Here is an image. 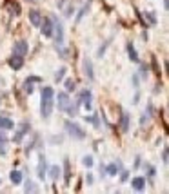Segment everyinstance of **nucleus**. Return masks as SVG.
<instances>
[{
	"label": "nucleus",
	"mask_w": 169,
	"mask_h": 194,
	"mask_svg": "<svg viewBox=\"0 0 169 194\" xmlns=\"http://www.w3.org/2000/svg\"><path fill=\"white\" fill-rule=\"evenodd\" d=\"M53 102H55V89L53 87H44L42 89V100H40V114L42 118H49L53 113Z\"/></svg>",
	"instance_id": "1"
},
{
	"label": "nucleus",
	"mask_w": 169,
	"mask_h": 194,
	"mask_svg": "<svg viewBox=\"0 0 169 194\" xmlns=\"http://www.w3.org/2000/svg\"><path fill=\"white\" fill-rule=\"evenodd\" d=\"M65 129H67V132L73 136V138H76V140H82V138H85V132L76 123H73V122H65Z\"/></svg>",
	"instance_id": "2"
},
{
	"label": "nucleus",
	"mask_w": 169,
	"mask_h": 194,
	"mask_svg": "<svg viewBox=\"0 0 169 194\" xmlns=\"http://www.w3.org/2000/svg\"><path fill=\"white\" fill-rule=\"evenodd\" d=\"M51 20H53V29L56 33V45H62L64 44V25L62 22L58 20L56 16H51Z\"/></svg>",
	"instance_id": "3"
},
{
	"label": "nucleus",
	"mask_w": 169,
	"mask_h": 194,
	"mask_svg": "<svg viewBox=\"0 0 169 194\" xmlns=\"http://www.w3.org/2000/svg\"><path fill=\"white\" fill-rule=\"evenodd\" d=\"M27 42L26 40H18L15 42V47H13V54H18V56H26L27 54Z\"/></svg>",
	"instance_id": "4"
},
{
	"label": "nucleus",
	"mask_w": 169,
	"mask_h": 194,
	"mask_svg": "<svg viewBox=\"0 0 169 194\" xmlns=\"http://www.w3.org/2000/svg\"><path fill=\"white\" fill-rule=\"evenodd\" d=\"M40 27H42L44 36H53V20L51 18H42Z\"/></svg>",
	"instance_id": "5"
},
{
	"label": "nucleus",
	"mask_w": 169,
	"mask_h": 194,
	"mask_svg": "<svg viewBox=\"0 0 169 194\" xmlns=\"http://www.w3.org/2000/svg\"><path fill=\"white\" fill-rule=\"evenodd\" d=\"M26 132H29V123H22L20 129L15 132V136H13V141H15V143H20L22 138L26 136Z\"/></svg>",
	"instance_id": "6"
},
{
	"label": "nucleus",
	"mask_w": 169,
	"mask_h": 194,
	"mask_svg": "<svg viewBox=\"0 0 169 194\" xmlns=\"http://www.w3.org/2000/svg\"><path fill=\"white\" fill-rule=\"evenodd\" d=\"M78 104H84L85 109H91V91H89V89H84V91L80 93Z\"/></svg>",
	"instance_id": "7"
},
{
	"label": "nucleus",
	"mask_w": 169,
	"mask_h": 194,
	"mask_svg": "<svg viewBox=\"0 0 169 194\" xmlns=\"http://www.w3.org/2000/svg\"><path fill=\"white\" fill-rule=\"evenodd\" d=\"M22 65H24V56H18V54H13L9 58V67L11 69H20Z\"/></svg>",
	"instance_id": "8"
},
{
	"label": "nucleus",
	"mask_w": 169,
	"mask_h": 194,
	"mask_svg": "<svg viewBox=\"0 0 169 194\" xmlns=\"http://www.w3.org/2000/svg\"><path fill=\"white\" fill-rule=\"evenodd\" d=\"M56 102H58V109L60 111H65L67 105H69V98H67V93H58L56 96Z\"/></svg>",
	"instance_id": "9"
},
{
	"label": "nucleus",
	"mask_w": 169,
	"mask_h": 194,
	"mask_svg": "<svg viewBox=\"0 0 169 194\" xmlns=\"http://www.w3.org/2000/svg\"><path fill=\"white\" fill-rule=\"evenodd\" d=\"M29 22H31L35 27H40V22H42V15H40V11H36V9L29 11Z\"/></svg>",
	"instance_id": "10"
},
{
	"label": "nucleus",
	"mask_w": 169,
	"mask_h": 194,
	"mask_svg": "<svg viewBox=\"0 0 169 194\" xmlns=\"http://www.w3.org/2000/svg\"><path fill=\"white\" fill-rule=\"evenodd\" d=\"M84 73H85V76H87L89 80L95 78V75H93V64H91L89 58H84Z\"/></svg>",
	"instance_id": "11"
},
{
	"label": "nucleus",
	"mask_w": 169,
	"mask_h": 194,
	"mask_svg": "<svg viewBox=\"0 0 169 194\" xmlns=\"http://www.w3.org/2000/svg\"><path fill=\"white\" fill-rule=\"evenodd\" d=\"M131 185H133L135 191H142V189L146 187V178H135V180L131 182Z\"/></svg>",
	"instance_id": "12"
},
{
	"label": "nucleus",
	"mask_w": 169,
	"mask_h": 194,
	"mask_svg": "<svg viewBox=\"0 0 169 194\" xmlns=\"http://www.w3.org/2000/svg\"><path fill=\"white\" fill-rule=\"evenodd\" d=\"M44 176H46V160H44V156H40V160H38V178L44 180Z\"/></svg>",
	"instance_id": "13"
},
{
	"label": "nucleus",
	"mask_w": 169,
	"mask_h": 194,
	"mask_svg": "<svg viewBox=\"0 0 169 194\" xmlns=\"http://www.w3.org/2000/svg\"><path fill=\"white\" fill-rule=\"evenodd\" d=\"M0 127L2 129H13L15 125H13V120L6 118V116H0Z\"/></svg>",
	"instance_id": "14"
},
{
	"label": "nucleus",
	"mask_w": 169,
	"mask_h": 194,
	"mask_svg": "<svg viewBox=\"0 0 169 194\" xmlns=\"http://www.w3.org/2000/svg\"><path fill=\"white\" fill-rule=\"evenodd\" d=\"M9 178H11V182H13L15 185H18L22 182V173H20V171H11Z\"/></svg>",
	"instance_id": "15"
},
{
	"label": "nucleus",
	"mask_w": 169,
	"mask_h": 194,
	"mask_svg": "<svg viewBox=\"0 0 169 194\" xmlns=\"http://www.w3.org/2000/svg\"><path fill=\"white\" fill-rule=\"evenodd\" d=\"M49 176H51V180L56 182V180L60 178V167H58V165H53V167L49 169Z\"/></svg>",
	"instance_id": "16"
},
{
	"label": "nucleus",
	"mask_w": 169,
	"mask_h": 194,
	"mask_svg": "<svg viewBox=\"0 0 169 194\" xmlns=\"http://www.w3.org/2000/svg\"><path fill=\"white\" fill-rule=\"evenodd\" d=\"M127 53H129V58H131L133 62H138V54H137V51H135V47H133L131 42L127 44Z\"/></svg>",
	"instance_id": "17"
},
{
	"label": "nucleus",
	"mask_w": 169,
	"mask_h": 194,
	"mask_svg": "<svg viewBox=\"0 0 169 194\" xmlns=\"http://www.w3.org/2000/svg\"><path fill=\"white\" fill-rule=\"evenodd\" d=\"M6 151H7V138L0 132V154H6Z\"/></svg>",
	"instance_id": "18"
},
{
	"label": "nucleus",
	"mask_w": 169,
	"mask_h": 194,
	"mask_svg": "<svg viewBox=\"0 0 169 194\" xmlns=\"http://www.w3.org/2000/svg\"><path fill=\"white\" fill-rule=\"evenodd\" d=\"M122 131H124V132L129 131V114H127V113L122 114Z\"/></svg>",
	"instance_id": "19"
},
{
	"label": "nucleus",
	"mask_w": 169,
	"mask_h": 194,
	"mask_svg": "<svg viewBox=\"0 0 169 194\" xmlns=\"http://www.w3.org/2000/svg\"><path fill=\"white\" fill-rule=\"evenodd\" d=\"M89 6H91V2H87V4H84V7L80 9V13H78V15H76V24H78L80 20H82V16H84L85 13L89 11Z\"/></svg>",
	"instance_id": "20"
},
{
	"label": "nucleus",
	"mask_w": 169,
	"mask_h": 194,
	"mask_svg": "<svg viewBox=\"0 0 169 194\" xmlns=\"http://www.w3.org/2000/svg\"><path fill=\"white\" fill-rule=\"evenodd\" d=\"M9 13L13 15V16H18V15H20V6H18L17 2H13V4L9 6Z\"/></svg>",
	"instance_id": "21"
},
{
	"label": "nucleus",
	"mask_w": 169,
	"mask_h": 194,
	"mask_svg": "<svg viewBox=\"0 0 169 194\" xmlns=\"http://www.w3.org/2000/svg\"><path fill=\"white\" fill-rule=\"evenodd\" d=\"M107 174H111V176H116V173H118V165L116 163H111V165H107Z\"/></svg>",
	"instance_id": "22"
},
{
	"label": "nucleus",
	"mask_w": 169,
	"mask_h": 194,
	"mask_svg": "<svg viewBox=\"0 0 169 194\" xmlns=\"http://www.w3.org/2000/svg\"><path fill=\"white\" fill-rule=\"evenodd\" d=\"M65 111H67V114H69V116H75V114H76V111H78V104H75V105H71V104H69Z\"/></svg>",
	"instance_id": "23"
},
{
	"label": "nucleus",
	"mask_w": 169,
	"mask_h": 194,
	"mask_svg": "<svg viewBox=\"0 0 169 194\" xmlns=\"http://www.w3.org/2000/svg\"><path fill=\"white\" fill-rule=\"evenodd\" d=\"M64 75H65V67H62V69H58V73L55 75V80H56V82H60V80L64 78Z\"/></svg>",
	"instance_id": "24"
},
{
	"label": "nucleus",
	"mask_w": 169,
	"mask_h": 194,
	"mask_svg": "<svg viewBox=\"0 0 169 194\" xmlns=\"http://www.w3.org/2000/svg\"><path fill=\"white\" fill-rule=\"evenodd\" d=\"M65 89H67V91H75V82L71 80V78L65 80Z\"/></svg>",
	"instance_id": "25"
},
{
	"label": "nucleus",
	"mask_w": 169,
	"mask_h": 194,
	"mask_svg": "<svg viewBox=\"0 0 169 194\" xmlns=\"http://www.w3.org/2000/svg\"><path fill=\"white\" fill-rule=\"evenodd\" d=\"M64 165H65V183H69V160H65Z\"/></svg>",
	"instance_id": "26"
},
{
	"label": "nucleus",
	"mask_w": 169,
	"mask_h": 194,
	"mask_svg": "<svg viewBox=\"0 0 169 194\" xmlns=\"http://www.w3.org/2000/svg\"><path fill=\"white\" fill-rule=\"evenodd\" d=\"M109 42H111V40H106V44H104V45H102V47L98 49V56H100V58L104 56V51H106V47H107V45H109Z\"/></svg>",
	"instance_id": "27"
},
{
	"label": "nucleus",
	"mask_w": 169,
	"mask_h": 194,
	"mask_svg": "<svg viewBox=\"0 0 169 194\" xmlns=\"http://www.w3.org/2000/svg\"><path fill=\"white\" fill-rule=\"evenodd\" d=\"M84 165H87V167H93V158H91V156H85V158H84Z\"/></svg>",
	"instance_id": "28"
},
{
	"label": "nucleus",
	"mask_w": 169,
	"mask_h": 194,
	"mask_svg": "<svg viewBox=\"0 0 169 194\" xmlns=\"http://www.w3.org/2000/svg\"><path fill=\"white\" fill-rule=\"evenodd\" d=\"M33 182H27V183H26V191H27V192H33V191H35V187H33Z\"/></svg>",
	"instance_id": "29"
},
{
	"label": "nucleus",
	"mask_w": 169,
	"mask_h": 194,
	"mask_svg": "<svg viewBox=\"0 0 169 194\" xmlns=\"http://www.w3.org/2000/svg\"><path fill=\"white\" fill-rule=\"evenodd\" d=\"M147 174H149V176H155V167L147 165Z\"/></svg>",
	"instance_id": "30"
},
{
	"label": "nucleus",
	"mask_w": 169,
	"mask_h": 194,
	"mask_svg": "<svg viewBox=\"0 0 169 194\" xmlns=\"http://www.w3.org/2000/svg\"><path fill=\"white\" fill-rule=\"evenodd\" d=\"M71 15H73V6H69L67 11H65V16H71Z\"/></svg>",
	"instance_id": "31"
},
{
	"label": "nucleus",
	"mask_w": 169,
	"mask_h": 194,
	"mask_svg": "<svg viewBox=\"0 0 169 194\" xmlns=\"http://www.w3.org/2000/svg\"><path fill=\"white\" fill-rule=\"evenodd\" d=\"M127 176H129V173H127V171H124V173H122V182H126Z\"/></svg>",
	"instance_id": "32"
},
{
	"label": "nucleus",
	"mask_w": 169,
	"mask_h": 194,
	"mask_svg": "<svg viewBox=\"0 0 169 194\" xmlns=\"http://www.w3.org/2000/svg\"><path fill=\"white\" fill-rule=\"evenodd\" d=\"M162 158H164V162L167 163V149H164V154H162Z\"/></svg>",
	"instance_id": "33"
},
{
	"label": "nucleus",
	"mask_w": 169,
	"mask_h": 194,
	"mask_svg": "<svg viewBox=\"0 0 169 194\" xmlns=\"http://www.w3.org/2000/svg\"><path fill=\"white\" fill-rule=\"evenodd\" d=\"M164 7H166V11L169 9V0H164Z\"/></svg>",
	"instance_id": "34"
},
{
	"label": "nucleus",
	"mask_w": 169,
	"mask_h": 194,
	"mask_svg": "<svg viewBox=\"0 0 169 194\" xmlns=\"http://www.w3.org/2000/svg\"><path fill=\"white\" fill-rule=\"evenodd\" d=\"M65 2H67V0H60V2H58V7H62V6L65 4Z\"/></svg>",
	"instance_id": "35"
}]
</instances>
